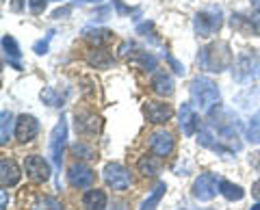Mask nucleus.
<instances>
[{
  "label": "nucleus",
  "instance_id": "16",
  "mask_svg": "<svg viewBox=\"0 0 260 210\" xmlns=\"http://www.w3.org/2000/svg\"><path fill=\"white\" fill-rule=\"evenodd\" d=\"M20 167L15 165V160L11 158H3L0 163V182H3V189L7 187H15L20 182Z\"/></svg>",
  "mask_w": 260,
  "mask_h": 210
},
{
  "label": "nucleus",
  "instance_id": "23",
  "mask_svg": "<svg viewBox=\"0 0 260 210\" xmlns=\"http://www.w3.org/2000/svg\"><path fill=\"white\" fill-rule=\"evenodd\" d=\"M219 193L228 199V201H241L243 197H245V191H243L239 184H232L228 180H221V187H219Z\"/></svg>",
  "mask_w": 260,
  "mask_h": 210
},
{
  "label": "nucleus",
  "instance_id": "22",
  "mask_svg": "<svg viewBox=\"0 0 260 210\" xmlns=\"http://www.w3.org/2000/svg\"><path fill=\"white\" fill-rule=\"evenodd\" d=\"M137 169H139L141 176L154 178L160 171V160H158V156H141L139 163H137Z\"/></svg>",
  "mask_w": 260,
  "mask_h": 210
},
{
  "label": "nucleus",
  "instance_id": "41",
  "mask_svg": "<svg viewBox=\"0 0 260 210\" xmlns=\"http://www.w3.org/2000/svg\"><path fill=\"white\" fill-rule=\"evenodd\" d=\"M83 3H102V0H83Z\"/></svg>",
  "mask_w": 260,
  "mask_h": 210
},
{
  "label": "nucleus",
  "instance_id": "17",
  "mask_svg": "<svg viewBox=\"0 0 260 210\" xmlns=\"http://www.w3.org/2000/svg\"><path fill=\"white\" fill-rule=\"evenodd\" d=\"M150 87H152V91L156 93V95H172L174 93V78L167 74V72H156V74L152 76V80H150Z\"/></svg>",
  "mask_w": 260,
  "mask_h": 210
},
{
  "label": "nucleus",
  "instance_id": "5",
  "mask_svg": "<svg viewBox=\"0 0 260 210\" xmlns=\"http://www.w3.org/2000/svg\"><path fill=\"white\" fill-rule=\"evenodd\" d=\"M221 24H223V11L219 9V7H208V9H202L195 13L193 30H195V35H200V37H210L221 28Z\"/></svg>",
  "mask_w": 260,
  "mask_h": 210
},
{
  "label": "nucleus",
  "instance_id": "3",
  "mask_svg": "<svg viewBox=\"0 0 260 210\" xmlns=\"http://www.w3.org/2000/svg\"><path fill=\"white\" fill-rule=\"evenodd\" d=\"M189 93H191V104L202 113H210L219 104V100H221L217 83H213L206 76H195L191 80Z\"/></svg>",
  "mask_w": 260,
  "mask_h": 210
},
{
  "label": "nucleus",
  "instance_id": "24",
  "mask_svg": "<svg viewBox=\"0 0 260 210\" xmlns=\"http://www.w3.org/2000/svg\"><path fill=\"white\" fill-rule=\"evenodd\" d=\"M83 35H85V39H89V42L95 44V46L107 44V42H111V39H113V33H111V30H107V28H85Z\"/></svg>",
  "mask_w": 260,
  "mask_h": 210
},
{
  "label": "nucleus",
  "instance_id": "13",
  "mask_svg": "<svg viewBox=\"0 0 260 210\" xmlns=\"http://www.w3.org/2000/svg\"><path fill=\"white\" fill-rule=\"evenodd\" d=\"M180 122H178V126H180V130H182V134L184 136H193L195 132L200 130V115L195 113V109H193V104H189V102H184L182 107H180Z\"/></svg>",
  "mask_w": 260,
  "mask_h": 210
},
{
  "label": "nucleus",
  "instance_id": "12",
  "mask_svg": "<svg viewBox=\"0 0 260 210\" xmlns=\"http://www.w3.org/2000/svg\"><path fill=\"white\" fill-rule=\"evenodd\" d=\"M68 182L74 189H87V187H91V182H93L91 167H87L85 163H74V165L68 169Z\"/></svg>",
  "mask_w": 260,
  "mask_h": 210
},
{
  "label": "nucleus",
  "instance_id": "36",
  "mask_svg": "<svg viewBox=\"0 0 260 210\" xmlns=\"http://www.w3.org/2000/svg\"><path fill=\"white\" fill-rule=\"evenodd\" d=\"M251 195H254V197L260 201V178H258L254 184H251Z\"/></svg>",
  "mask_w": 260,
  "mask_h": 210
},
{
  "label": "nucleus",
  "instance_id": "39",
  "mask_svg": "<svg viewBox=\"0 0 260 210\" xmlns=\"http://www.w3.org/2000/svg\"><path fill=\"white\" fill-rule=\"evenodd\" d=\"M251 7H254V9L260 13V0H251Z\"/></svg>",
  "mask_w": 260,
  "mask_h": 210
},
{
  "label": "nucleus",
  "instance_id": "25",
  "mask_svg": "<svg viewBox=\"0 0 260 210\" xmlns=\"http://www.w3.org/2000/svg\"><path fill=\"white\" fill-rule=\"evenodd\" d=\"M165 191H167V184H165V182H158V184H156V189L150 193L148 199L143 201L139 210H154V208L158 206V201L162 199V195H165Z\"/></svg>",
  "mask_w": 260,
  "mask_h": 210
},
{
  "label": "nucleus",
  "instance_id": "20",
  "mask_svg": "<svg viewBox=\"0 0 260 210\" xmlns=\"http://www.w3.org/2000/svg\"><path fill=\"white\" fill-rule=\"evenodd\" d=\"M85 210H107V193L100 189H91L83 195Z\"/></svg>",
  "mask_w": 260,
  "mask_h": 210
},
{
  "label": "nucleus",
  "instance_id": "26",
  "mask_svg": "<svg viewBox=\"0 0 260 210\" xmlns=\"http://www.w3.org/2000/svg\"><path fill=\"white\" fill-rule=\"evenodd\" d=\"M135 63H139V67L145 72H154L156 69V56L150 54V52H143V50H137L133 56H130Z\"/></svg>",
  "mask_w": 260,
  "mask_h": 210
},
{
  "label": "nucleus",
  "instance_id": "35",
  "mask_svg": "<svg viewBox=\"0 0 260 210\" xmlns=\"http://www.w3.org/2000/svg\"><path fill=\"white\" fill-rule=\"evenodd\" d=\"M70 13H72V7H63V9H56L52 13V18L59 20V18H65V15H70Z\"/></svg>",
  "mask_w": 260,
  "mask_h": 210
},
{
  "label": "nucleus",
  "instance_id": "34",
  "mask_svg": "<svg viewBox=\"0 0 260 210\" xmlns=\"http://www.w3.org/2000/svg\"><path fill=\"white\" fill-rule=\"evenodd\" d=\"M113 5H115V9L124 15V13H133L135 9H130V7H126V5H121V0H113Z\"/></svg>",
  "mask_w": 260,
  "mask_h": 210
},
{
  "label": "nucleus",
  "instance_id": "2",
  "mask_svg": "<svg viewBox=\"0 0 260 210\" xmlns=\"http://www.w3.org/2000/svg\"><path fill=\"white\" fill-rule=\"evenodd\" d=\"M232 61L234 56L228 42H213L204 48H200V54H198V65L204 72H213V74L230 69Z\"/></svg>",
  "mask_w": 260,
  "mask_h": 210
},
{
  "label": "nucleus",
  "instance_id": "14",
  "mask_svg": "<svg viewBox=\"0 0 260 210\" xmlns=\"http://www.w3.org/2000/svg\"><path fill=\"white\" fill-rule=\"evenodd\" d=\"M232 28H237L243 35H260V13L245 15V13H234L232 15Z\"/></svg>",
  "mask_w": 260,
  "mask_h": 210
},
{
  "label": "nucleus",
  "instance_id": "15",
  "mask_svg": "<svg viewBox=\"0 0 260 210\" xmlns=\"http://www.w3.org/2000/svg\"><path fill=\"white\" fill-rule=\"evenodd\" d=\"M150 148L156 156H169L174 152V136L167 130H156L150 134Z\"/></svg>",
  "mask_w": 260,
  "mask_h": 210
},
{
  "label": "nucleus",
  "instance_id": "7",
  "mask_svg": "<svg viewBox=\"0 0 260 210\" xmlns=\"http://www.w3.org/2000/svg\"><path fill=\"white\" fill-rule=\"evenodd\" d=\"M219 187H221V178L217 173H200L193 182V197L200 199V201H210L217 193Z\"/></svg>",
  "mask_w": 260,
  "mask_h": 210
},
{
  "label": "nucleus",
  "instance_id": "21",
  "mask_svg": "<svg viewBox=\"0 0 260 210\" xmlns=\"http://www.w3.org/2000/svg\"><path fill=\"white\" fill-rule=\"evenodd\" d=\"M87 63L89 65H93L95 69H107V67H111L113 63H115V59H113V56L107 52V50H91L87 54Z\"/></svg>",
  "mask_w": 260,
  "mask_h": 210
},
{
  "label": "nucleus",
  "instance_id": "6",
  "mask_svg": "<svg viewBox=\"0 0 260 210\" xmlns=\"http://www.w3.org/2000/svg\"><path fill=\"white\" fill-rule=\"evenodd\" d=\"M65 141H68V122L65 117H61L56 126L52 128L50 132V141H48V150H50V158H52V165L61 171V165H63V150H65Z\"/></svg>",
  "mask_w": 260,
  "mask_h": 210
},
{
  "label": "nucleus",
  "instance_id": "10",
  "mask_svg": "<svg viewBox=\"0 0 260 210\" xmlns=\"http://www.w3.org/2000/svg\"><path fill=\"white\" fill-rule=\"evenodd\" d=\"M143 113H145V117H148V122L150 124H165L172 119L174 115V109L169 107V104L165 102H154V100H148L143 104Z\"/></svg>",
  "mask_w": 260,
  "mask_h": 210
},
{
  "label": "nucleus",
  "instance_id": "29",
  "mask_svg": "<svg viewBox=\"0 0 260 210\" xmlns=\"http://www.w3.org/2000/svg\"><path fill=\"white\" fill-rule=\"evenodd\" d=\"M30 210H63V206L56 197H39Z\"/></svg>",
  "mask_w": 260,
  "mask_h": 210
},
{
  "label": "nucleus",
  "instance_id": "1",
  "mask_svg": "<svg viewBox=\"0 0 260 210\" xmlns=\"http://www.w3.org/2000/svg\"><path fill=\"white\" fill-rule=\"evenodd\" d=\"M208 115L210 119L200 128L198 143L202 148L221 156H230L234 152H239L243 148L239 117L232 111L219 107V104H217V111H210Z\"/></svg>",
  "mask_w": 260,
  "mask_h": 210
},
{
  "label": "nucleus",
  "instance_id": "40",
  "mask_svg": "<svg viewBox=\"0 0 260 210\" xmlns=\"http://www.w3.org/2000/svg\"><path fill=\"white\" fill-rule=\"evenodd\" d=\"M249 210H260V201H258V204H256V206H251Z\"/></svg>",
  "mask_w": 260,
  "mask_h": 210
},
{
  "label": "nucleus",
  "instance_id": "9",
  "mask_svg": "<svg viewBox=\"0 0 260 210\" xmlns=\"http://www.w3.org/2000/svg\"><path fill=\"white\" fill-rule=\"evenodd\" d=\"M24 169H26V173L32 182H46V180H50V165H48V160L42 158V156H37V154H30L24 158Z\"/></svg>",
  "mask_w": 260,
  "mask_h": 210
},
{
  "label": "nucleus",
  "instance_id": "32",
  "mask_svg": "<svg viewBox=\"0 0 260 210\" xmlns=\"http://www.w3.org/2000/svg\"><path fill=\"white\" fill-rule=\"evenodd\" d=\"M28 9H30V13H35V15L44 13V9H46V0H28Z\"/></svg>",
  "mask_w": 260,
  "mask_h": 210
},
{
  "label": "nucleus",
  "instance_id": "38",
  "mask_svg": "<svg viewBox=\"0 0 260 210\" xmlns=\"http://www.w3.org/2000/svg\"><path fill=\"white\" fill-rule=\"evenodd\" d=\"M0 210H7V191H3V204H0Z\"/></svg>",
  "mask_w": 260,
  "mask_h": 210
},
{
  "label": "nucleus",
  "instance_id": "31",
  "mask_svg": "<svg viewBox=\"0 0 260 210\" xmlns=\"http://www.w3.org/2000/svg\"><path fill=\"white\" fill-rule=\"evenodd\" d=\"M52 35H54V33H52V30H50V33H48V35H46V39H42V42H37L35 46H32V50H35L37 54H46V52H48V44H50V39H52Z\"/></svg>",
  "mask_w": 260,
  "mask_h": 210
},
{
  "label": "nucleus",
  "instance_id": "28",
  "mask_svg": "<svg viewBox=\"0 0 260 210\" xmlns=\"http://www.w3.org/2000/svg\"><path fill=\"white\" fill-rule=\"evenodd\" d=\"M247 141L254 143V145H260V111L249 119V124H247Z\"/></svg>",
  "mask_w": 260,
  "mask_h": 210
},
{
  "label": "nucleus",
  "instance_id": "8",
  "mask_svg": "<svg viewBox=\"0 0 260 210\" xmlns=\"http://www.w3.org/2000/svg\"><path fill=\"white\" fill-rule=\"evenodd\" d=\"M102 176H104V182H107L113 191H126L130 187V182H133L130 171L121 163H109V165H104Z\"/></svg>",
  "mask_w": 260,
  "mask_h": 210
},
{
  "label": "nucleus",
  "instance_id": "27",
  "mask_svg": "<svg viewBox=\"0 0 260 210\" xmlns=\"http://www.w3.org/2000/svg\"><path fill=\"white\" fill-rule=\"evenodd\" d=\"M11 130H13V115L9 111H3L0 115V143L7 145V141L11 139Z\"/></svg>",
  "mask_w": 260,
  "mask_h": 210
},
{
  "label": "nucleus",
  "instance_id": "37",
  "mask_svg": "<svg viewBox=\"0 0 260 210\" xmlns=\"http://www.w3.org/2000/svg\"><path fill=\"white\" fill-rule=\"evenodd\" d=\"M11 9H13V11H22V0H13V3H11Z\"/></svg>",
  "mask_w": 260,
  "mask_h": 210
},
{
  "label": "nucleus",
  "instance_id": "11",
  "mask_svg": "<svg viewBox=\"0 0 260 210\" xmlns=\"http://www.w3.org/2000/svg\"><path fill=\"white\" fill-rule=\"evenodd\" d=\"M39 132V122L32 115H20L18 122H15V139H18L20 143H28L37 136Z\"/></svg>",
  "mask_w": 260,
  "mask_h": 210
},
{
  "label": "nucleus",
  "instance_id": "4",
  "mask_svg": "<svg viewBox=\"0 0 260 210\" xmlns=\"http://www.w3.org/2000/svg\"><path fill=\"white\" fill-rule=\"evenodd\" d=\"M232 76L237 83L245 85L260 78V50H243L239 52L232 65Z\"/></svg>",
  "mask_w": 260,
  "mask_h": 210
},
{
  "label": "nucleus",
  "instance_id": "33",
  "mask_svg": "<svg viewBox=\"0 0 260 210\" xmlns=\"http://www.w3.org/2000/svg\"><path fill=\"white\" fill-rule=\"evenodd\" d=\"M72 152H74V154H85V158H93V150L85 148V145H78V143L72 148Z\"/></svg>",
  "mask_w": 260,
  "mask_h": 210
},
{
  "label": "nucleus",
  "instance_id": "19",
  "mask_svg": "<svg viewBox=\"0 0 260 210\" xmlns=\"http://www.w3.org/2000/svg\"><path fill=\"white\" fill-rule=\"evenodd\" d=\"M3 50H5V56H7V63H9L11 67H15V69H22V65H20V56H22L20 46L11 35L3 37Z\"/></svg>",
  "mask_w": 260,
  "mask_h": 210
},
{
  "label": "nucleus",
  "instance_id": "30",
  "mask_svg": "<svg viewBox=\"0 0 260 210\" xmlns=\"http://www.w3.org/2000/svg\"><path fill=\"white\" fill-rule=\"evenodd\" d=\"M165 59H167V63H169V65H172V69L176 72V74H178V76H184V74H186V69H184V65H182V63H180V61H178V59H174V56H172V54H167V52H165Z\"/></svg>",
  "mask_w": 260,
  "mask_h": 210
},
{
  "label": "nucleus",
  "instance_id": "18",
  "mask_svg": "<svg viewBox=\"0 0 260 210\" xmlns=\"http://www.w3.org/2000/svg\"><path fill=\"white\" fill-rule=\"evenodd\" d=\"M100 117H95L93 113H76V132L83 134H95L100 130Z\"/></svg>",
  "mask_w": 260,
  "mask_h": 210
}]
</instances>
